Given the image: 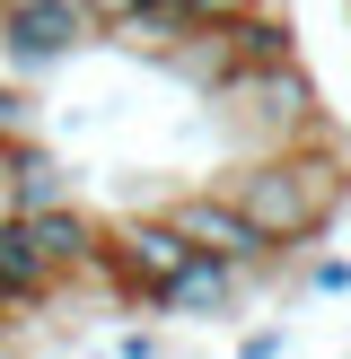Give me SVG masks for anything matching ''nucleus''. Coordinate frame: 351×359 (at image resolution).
<instances>
[{"label": "nucleus", "instance_id": "obj_1", "mask_svg": "<svg viewBox=\"0 0 351 359\" xmlns=\"http://www.w3.org/2000/svg\"><path fill=\"white\" fill-rule=\"evenodd\" d=\"M211 184H220L272 245L307 255V245L351 210V149H343L333 132L290 140V149H237V158H220Z\"/></svg>", "mask_w": 351, "mask_h": 359}, {"label": "nucleus", "instance_id": "obj_2", "mask_svg": "<svg viewBox=\"0 0 351 359\" xmlns=\"http://www.w3.org/2000/svg\"><path fill=\"white\" fill-rule=\"evenodd\" d=\"M202 123L220 132V149H290V140H316L333 132L325 114V88H316V70L298 62H255V70H228L220 88L202 97Z\"/></svg>", "mask_w": 351, "mask_h": 359}, {"label": "nucleus", "instance_id": "obj_3", "mask_svg": "<svg viewBox=\"0 0 351 359\" xmlns=\"http://www.w3.org/2000/svg\"><path fill=\"white\" fill-rule=\"evenodd\" d=\"M88 44H97V18L79 0H0V70H18V79L44 88Z\"/></svg>", "mask_w": 351, "mask_h": 359}, {"label": "nucleus", "instance_id": "obj_4", "mask_svg": "<svg viewBox=\"0 0 351 359\" xmlns=\"http://www.w3.org/2000/svg\"><path fill=\"white\" fill-rule=\"evenodd\" d=\"M158 210H167V228H176L185 245H202V255H228V263H246L255 280H263V272H281V263H298L290 245H272V237H263V228L246 219V210L228 202L220 184H193V193H167Z\"/></svg>", "mask_w": 351, "mask_h": 359}, {"label": "nucleus", "instance_id": "obj_5", "mask_svg": "<svg viewBox=\"0 0 351 359\" xmlns=\"http://www.w3.org/2000/svg\"><path fill=\"white\" fill-rule=\"evenodd\" d=\"M185 263V237L167 228V210H132V219L105 228V290H114V307H140L150 316L158 280Z\"/></svg>", "mask_w": 351, "mask_h": 359}, {"label": "nucleus", "instance_id": "obj_6", "mask_svg": "<svg viewBox=\"0 0 351 359\" xmlns=\"http://www.w3.org/2000/svg\"><path fill=\"white\" fill-rule=\"evenodd\" d=\"M246 290H255V272H246V263L185 245V263H176V272L158 280L150 316H167V325H228V316L246 307Z\"/></svg>", "mask_w": 351, "mask_h": 359}, {"label": "nucleus", "instance_id": "obj_7", "mask_svg": "<svg viewBox=\"0 0 351 359\" xmlns=\"http://www.w3.org/2000/svg\"><path fill=\"white\" fill-rule=\"evenodd\" d=\"M27 219V237L44 245V263H53V280H105V219L97 210H79V202H44V210H18Z\"/></svg>", "mask_w": 351, "mask_h": 359}, {"label": "nucleus", "instance_id": "obj_8", "mask_svg": "<svg viewBox=\"0 0 351 359\" xmlns=\"http://www.w3.org/2000/svg\"><path fill=\"white\" fill-rule=\"evenodd\" d=\"M0 167H9V193H18V210L70 202V167H62V149H53L44 132H27V140H0Z\"/></svg>", "mask_w": 351, "mask_h": 359}, {"label": "nucleus", "instance_id": "obj_9", "mask_svg": "<svg viewBox=\"0 0 351 359\" xmlns=\"http://www.w3.org/2000/svg\"><path fill=\"white\" fill-rule=\"evenodd\" d=\"M185 35H193V18H185V0H140V9L132 18H114V27H105V44H114V53H132V62H167V53L176 44H185Z\"/></svg>", "mask_w": 351, "mask_h": 359}, {"label": "nucleus", "instance_id": "obj_10", "mask_svg": "<svg viewBox=\"0 0 351 359\" xmlns=\"http://www.w3.org/2000/svg\"><path fill=\"white\" fill-rule=\"evenodd\" d=\"M228 53H237V70H255V62H290V53H298L290 9H281V0H255L246 18H228Z\"/></svg>", "mask_w": 351, "mask_h": 359}, {"label": "nucleus", "instance_id": "obj_11", "mask_svg": "<svg viewBox=\"0 0 351 359\" xmlns=\"http://www.w3.org/2000/svg\"><path fill=\"white\" fill-rule=\"evenodd\" d=\"M27 132H44V105H35V79L0 70V140H27Z\"/></svg>", "mask_w": 351, "mask_h": 359}, {"label": "nucleus", "instance_id": "obj_12", "mask_svg": "<svg viewBox=\"0 0 351 359\" xmlns=\"http://www.w3.org/2000/svg\"><path fill=\"white\" fill-rule=\"evenodd\" d=\"M298 290L307 298H351V255H307L298 263Z\"/></svg>", "mask_w": 351, "mask_h": 359}, {"label": "nucleus", "instance_id": "obj_13", "mask_svg": "<svg viewBox=\"0 0 351 359\" xmlns=\"http://www.w3.org/2000/svg\"><path fill=\"white\" fill-rule=\"evenodd\" d=\"M290 351V325H246L237 333V359H281Z\"/></svg>", "mask_w": 351, "mask_h": 359}, {"label": "nucleus", "instance_id": "obj_14", "mask_svg": "<svg viewBox=\"0 0 351 359\" xmlns=\"http://www.w3.org/2000/svg\"><path fill=\"white\" fill-rule=\"evenodd\" d=\"M246 9H255V0H185L193 27H228V18H246Z\"/></svg>", "mask_w": 351, "mask_h": 359}, {"label": "nucleus", "instance_id": "obj_15", "mask_svg": "<svg viewBox=\"0 0 351 359\" xmlns=\"http://www.w3.org/2000/svg\"><path fill=\"white\" fill-rule=\"evenodd\" d=\"M114 351H123V359H158V351H167V333H150V325H132V333H114Z\"/></svg>", "mask_w": 351, "mask_h": 359}, {"label": "nucleus", "instance_id": "obj_16", "mask_svg": "<svg viewBox=\"0 0 351 359\" xmlns=\"http://www.w3.org/2000/svg\"><path fill=\"white\" fill-rule=\"evenodd\" d=\"M79 9H88V18H97V44H105V27H114V18H132V9H140V0H79Z\"/></svg>", "mask_w": 351, "mask_h": 359}, {"label": "nucleus", "instance_id": "obj_17", "mask_svg": "<svg viewBox=\"0 0 351 359\" xmlns=\"http://www.w3.org/2000/svg\"><path fill=\"white\" fill-rule=\"evenodd\" d=\"M0 219H18V193H9V167H0Z\"/></svg>", "mask_w": 351, "mask_h": 359}]
</instances>
